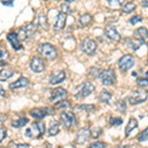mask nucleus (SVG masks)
<instances>
[{
	"label": "nucleus",
	"instance_id": "f8f14e48",
	"mask_svg": "<svg viewBox=\"0 0 148 148\" xmlns=\"http://www.w3.org/2000/svg\"><path fill=\"white\" fill-rule=\"evenodd\" d=\"M7 40H8V42H10L12 47H13L14 49H16V51H19V49H23V46H22V44H21L20 38L18 37L17 33L12 32V33H10V34H8L7 35Z\"/></svg>",
	"mask_w": 148,
	"mask_h": 148
},
{
	"label": "nucleus",
	"instance_id": "20e7f679",
	"mask_svg": "<svg viewBox=\"0 0 148 148\" xmlns=\"http://www.w3.org/2000/svg\"><path fill=\"white\" fill-rule=\"evenodd\" d=\"M36 31H37V27L34 24H27V25L24 26L23 28H21L18 31L17 35L22 40H29L34 37V35L36 34Z\"/></svg>",
	"mask_w": 148,
	"mask_h": 148
},
{
	"label": "nucleus",
	"instance_id": "ddd939ff",
	"mask_svg": "<svg viewBox=\"0 0 148 148\" xmlns=\"http://www.w3.org/2000/svg\"><path fill=\"white\" fill-rule=\"evenodd\" d=\"M90 137V130L88 127H82L77 131L76 134V143L77 144H84Z\"/></svg>",
	"mask_w": 148,
	"mask_h": 148
},
{
	"label": "nucleus",
	"instance_id": "bb28decb",
	"mask_svg": "<svg viewBox=\"0 0 148 148\" xmlns=\"http://www.w3.org/2000/svg\"><path fill=\"white\" fill-rule=\"evenodd\" d=\"M114 108L116 111H119L121 114H125L126 112V104L125 100H119L118 102L114 104Z\"/></svg>",
	"mask_w": 148,
	"mask_h": 148
},
{
	"label": "nucleus",
	"instance_id": "ea45409f",
	"mask_svg": "<svg viewBox=\"0 0 148 148\" xmlns=\"http://www.w3.org/2000/svg\"><path fill=\"white\" fill-rule=\"evenodd\" d=\"M10 145L12 146V145H14L15 147H19V148H22V147H30V144H28V143H20V144H14L13 142L10 143Z\"/></svg>",
	"mask_w": 148,
	"mask_h": 148
},
{
	"label": "nucleus",
	"instance_id": "473e14b6",
	"mask_svg": "<svg viewBox=\"0 0 148 148\" xmlns=\"http://www.w3.org/2000/svg\"><path fill=\"white\" fill-rule=\"evenodd\" d=\"M102 133V128L99 127V126H95L94 128H92L91 130H90V135L93 137V138H98L101 135Z\"/></svg>",
	"mask_w": 148,
	"mask_h": 148
},
{
	"label": "nucleus",
	"instance_id": "b1692460",
	"mask_svg": "<svg viewBox=\"0 0 148 148\" xmlns=\"http://www.w3.org/2000/svg\"><path fill=\"white\" fill-rule=\"evenodd\" d=\"M134 36L137 39H141L145 40L148 38V30L145 27H140L134 32Z\"/></svg>",
	"mask_w": 148,
	"mask_h": 148
},
{
	"label": "nucleus",
	"instance_id": "1a4fd4ad",
	"mask_svg": "<svg viewBox=\"0 0 148 148\" xmlns=\"http://www.w3.org/2000/svg\"><path fill=\"white\" fill-rule=\"evenodd\" d=\"M30 114L36 120H42V119L46 118L49 114H53V110L51 108H36L33 109L30 112Z\"/></svg>",
	"mask_w": 148,
	"mask_h": 148
},
{
	"label": "nucleus",
	"instance_id": "aec40b11",
	"mask_svg": "<svg viewBox=\"0 0 148 148\" xmlns=\"http://www.w3.org/2000/svg\"><path fill=\"white\" fill-rule=\"evenodd\" d=\"M28 84H29V80L27 79V78L20 77L17 81L11 83V84L9 85V87H10V89H12V90H15V89H19V88L26 87Z\"/></svg>",
	"mask_w": 148,
	"mask_h": 148
},
{
	"label": "nucleus",
	"instance_id": "412c9836",
	"mask_svg": "<svg viewBox=\"0 0 148 148\" xmlns=\"http://www.w3.org/2000/svg\"><path fill=\"white\" fill-rule=\"evenodd\" d=\"M137 126H138L137 120L134 118H131L125 127V136H128V135L131 133V131L134 130L135 128H137Z\"/></svg>",
	"mask_w": 148,
	"mask_h": 148
},
{
	"label": "nucleus",
	"instance_id": "f03ea898",
	"mask_svg": "<svg viewBox=\"0 0 148 148\" xmlns=\"http://www.w3.org/2000/svg\"><path fill=\"white\" fill-rule=\"evenodd\" d=\"M148 98V92L146 90H136V91H133L131 94L128 96V102L131 105H138L141 104V103L145 102Z\"/></svg>",
	"mask_w": 148,
	"mask_h": 148
},
{
	"label": "nucleus",
	"instance_id": "58836bf2",
	"mask_svg": "<svg viewBox=\"0 0 148 148\" xmlns=\"http://www.w3.org/2000/svg\"><path fill=\"white\" fill-rule=\"evenodd\" d=\"M106 145L104 144L103 142H99V141H96V142H93L90 144V147L91 148H102V147H105Z\"/></svg>",
	"mask_w": 148,
	"mask_h": 148
},
{
	"label": "nucleus",
	"instance_id": "72a5a7b5",
	"mask_svg": "<svg viewBox=\"0 0 148 148\" xmlns=\"http://www.w3.org/2000/svg\"><path fill=\"white\" fill-rule=\"evenodd\" d=\"M125 0H108V4L113 8H116V7H120L125 3Z\"/></svg>",
	"mask_w": 148,
	"mask_h": 148
},
{
	"label": "nucleus",
	"instance_id": "0eeeda50",
	"mask_svg": "<svg viewBox=\"0 0 148 148\" xmlns=\"http://www.w3.org/2000/svg\"><path fill=\"white\" fill-rule=\"evenodd\" d=\"M134 63H135V59L131 54H125L123 57H121L120 60L118 61L119 67L123 71H126L128 69H130L134 65Z\"/></svg>",
	"mask_w": 148,
	"mask_h": 148
},
{
	"label": "nucleus",
	"instance_id": "79ce46f5",
	"mask_svg": "<svg viewBox=\"0 0 148 148\" xmlns=\"http://www.w3.org/2000/svg\"><path fill=\"white\" fill-rule=\"evenodd\" d=\"M6 53L4 51H0V64H4V62H2V60L4 59V57H5Z\"/></svg>",
	"mask_w": 148,
	"mask_h": 148
},
{
	"label": "nucleus",
	"instance_id": "f257e3e1",
	"mask_svg": "<svg viewBox=\"0 0 148 148\" xmlns=\"http://www.w3.org/2000/svg\"><path fill=\"white\" fill-rule=\"evenodd\" d=\"M46 131V127L42 123H33L32 126L26 130V135L33 139H38L42 137Z\"/></svg>",
	"mask_w": 148,
	"mask_h": 148
},
{
	"label": "nucleus",
	"instance_id": "6ab92c4d",
	"mask_svg": "<svg viewBox=\"0 0 148 148\" xmlns=\"http://www.w3.org/2000/svg\"><path fill=\"white\" fill-rule=\"evenodd\" d=\"M145 40L141 39H137V38H131V39L126 40V44L130 47L132 51H137L142 45H144Z\"/></svg>",
	"mask_w": 148,
	"mask_h": 148
},
{
	"label": "nucleus",
	"instance_id": "39448f33",
	"mask_svg": "<svg viewBox=\"0 0 148 148\" xmlns=\"http://www.w3.org/2000/svg\"><path fill=\"white\" fill-rule=\"evenodd\" d=\"M99 77L102 81L103 85H114V82H116V74H114V71L113 69L101 70Z\"/></svg>",
	"mask_w": 148,
	"mask_h": 148
},
{
	"label": "nucleus",
	"instance_id": "4468645a",
	"mask_svg": "<svg viewBox=\"0 0 148 148\" xmlns=\"http://www.w3.org/2000/svg\"><path fill=\"white\" fill-rule=\"evenodd\" d=\"M66 96H67V92H66L65 89H63V88H61V87L56 88V89L51 91V101L52 102L59 101V100L65 99Z\"/></svg>",
	"mask_w": 148,
	"mask_h": 148
},
{
	"label": "nucleus",
	"instance_id": "a878e982",
	"mask_svg": "<svg viewBox=\"0 0 148 148\" xmlns=\"http://www.w3.org/2000/svg\"><path fill=\"white\" fill-rule=\"evenodd\" d=\"M59 131V125L56 121H51V125H49V135H56L58 133Z\"/></svg>",
	"mask_w": 148,
	"mask_h": 148
},
{
	"label": "nucleus",
	"instance_id": "2eb2a0df",
	"mask_svg": "<svg viewBox=\"0 0 148 148\" xmlns=\"http://www.w3.org/2000/svg\"><path fill=\"white\" fill-rule=\"evenodd\" d=\"M66 74L63 70H59V71H54L51 73V77H49V83L51 85H56L58 83H61L62 81L65 79Z\"/></svg>",
	"mask_w": 148,
	"mask_h": 148
},
{
	"label": "nucleus",
	"instance_id": "7ed1b4c3",
	"mask_svg": "<svg viewBox=\"0 0 148 148\" xmlns=\"http://www.w3.org/2000/svg\"><path fill=\"white\" fill-rule=\"evenodd\" d=\"M38 51L42 56H44L45 58H47L49 60L56 58V49L53 46L49 44H42L38 49Z\"/></svg>",
	"mask_w": 148,
	"mask_h": 148
},
{
	"label": "nucleus",
	"instance_id": "de8ad7c7",
	"mask_svg": "<svg viewBox=\"0 0 148 148\" xmlns=\"http://www.w3.org/2000/svg\"><path fill=\"white\" fill-rule=\"evenodd\" d=\"M146 64H147V66H148V59H147V62H146Z\"/></svg>",
	"mask_w": 148,
	"mask_h": 148
},
{
	"label": "nucleus",
	"instance_id": "a19ab883",
	"mask_svg": "<svg viewBox=\"0 0 148 148\" xmlns=\"http://www.w3.org/2000/svg\"><path fill=\"white\" fill-rule=\"evenodd\" d=\"M6 134H7L6 130H4V128H0V142H1L2 140L6 137Z\"/></svg>",
	"mask_w": 148,
	"mask_h": 148
},
{
	"label": "nucleus",
	"instance_id": "c03bdc74",
	"mask_svg": "<svg viewBox=\"0 0 148 148\" xmlns=\"http://www.w3.org/2000/svg\"><path fill=\"white\" fill-rule=\"evenodd\" d=\"M141 6H143V7H146V8H148V0H142V2H141Z\"/></svg>",
	"mask_w": 148,
	"mask_h": 148
},
{
	"label": "nucleus",
	"instance_id": "7c9ffc66",
	"mask_svg": "<svg viewBox=\"0 0 148 148\" xmlns=\"http://www.w3.org/2000/svg\"><path fill=\"white\" fill-rule=\"evenodd\" d=\"M136 83L140 87H146L148 85V71L145 72V75L143 77H139L136 79Z\"/></svg>",
	"mask_w": 148,
	"mask_h": 148
},
{
	"label": "nucleus",
	"instance_id": "49530a36",
	"mask_svg": "<svg viewBox=\"0 0 148 148\" xmlns=\"http://www.w3.org/2000/svg\"><path fill=\"white\" fill-rule=\"evenodd\" d=\"M64 1H66V2H73L74 0H64Z\"/></svg>",
	"mask_w": 148,
	"mask_h": 148
},
{
	"label": "nucleus",
	"instance_id": "5701e85b",
	"mask_svg": "<svg viewBox=\"0 0 148 148\" xmlns=\"http://www.w3.org/2000/svg\"><path fill=\"white\" fill-rule=\"evenodd\" d=\"M14 74L13 69L11 68H4L0 71V81H6L11 78Z\"/></svg>",
	"mask_w": 148,
	"mask_h": 148
},
{
	"label": "nucleus",
	"instance_id": "9b49d317",
	"mask_svg": "<svg viewBox=\"0 0 148 148\" xmlns=\"http://www.w3.org/2000/svg\"><path fill=\"white\" fill-rule=\"evenodd\" d=\"M30 67L34 72L40 73L45 70V62L40 57H33L30 62Z\"/></svg>",
	"mask_w": 148,
	"mask_h": 148
},
{
	"label": "nucleus",
	"instance_id": "4be33fe9",
	"mask_svg": "<svg viewBox=\"0 0 148 148\" xmlns=\"http://www.w3.org/2000/svg\"><path fill=\"white\" fill-rule=\"evenodd\" d=\"M112 97H113V95H112L109 91L103 90L99 95V101H100V103H103V104H108V103L111 101Z\"/></svg>",
	"mask_w": 148,
	"mask_h": 148
},
{
	"label": "nucleus",
	"instance_id": "f3484780",
	"mask_svg": "<svg viewBox=\"0 0 148 148\" xmlns=\"http://www.w3.org/2000/svg\"><path fill=\"white\" fill-rule=\"evenodd\" d=\"M35 23L36 25L38 26L39 28H42L44 30H47L49 29V23H47V17L45 14L42 13H40L36 16L35 18Z\"/></svg>",
	"mask_w": 148,
	"mask_h": 148
},
{
	"label": "nucleus",
	"instance_id": "cd10ccee",
	"mask_svg": "<svg viewBox=\"0 0 148 148\" xmlns=\"http://www.w3.org/2000/svg\"><path fill=\"white\" fill-rule=\"evenodd\" d=\"M135 8H136V6H135V3L134 2H127L126 4H125L123 7V13L125 14H130L131 12H133L135 10Z\"/></svg>",
	"mask_w": 148,
	"mask_h": 148
},
{
	"label": "nucleus",
	"instance_id": "a211bd4d",
	"mask_svg": "<svg viewBox=\"0 0 148 148\" xmlns=\"http://www.w3.org/2000/svg\"><path fill=\"white\" fill-rule=\"evenodd\" d=\"M66 24V14L63 13V12H60L58 13L56 17V21L54 23V30L56 31H60L65 27Z\"/></svg>",
	"mask_w": 148,
	"mask_h": 148
},
{
	"label": "nucleus",
	"instance_id": "f704fd0d",
	"mask_svg": "<svg viewBox=\"0 0 148 148\" xmlns=\"http://www.w3.org/2000/svg\"><path fill=\"white\" fill-rule=\"evenodd\" d=\"M109 123L112 126H119L123 123V120L121 118H114V116H112V118H110Z\"/></svg>",
	"mask_w": 148,
	"mask_h": 148
},
{
	"label": "nucleus",
	"instance_id": "a18cd8bd",
	"mask_svg": "<svg viewBox=\"0 0 148 148\" xmlns=\"http://www.w3.org/2000/svg\"><path fill=\"white\" fill-rule=\"evenodd\" d=\"M0 95H1V96H5L6 95V93H5V91H4L3 88H2L1 85H0Z\"/></svg>",
	"mask_w": 148,
	"mask_h": 148
},
{
	"label": "nucleus",
	"instance_id": "393cba45",
	"mask_svg": "<svg viewBox=\"0 0 148 148\" xmlns=\"http://www.w3.org/2000/svg\"><path fill=\"white\" fill-rule=\"evenodd\" d=\"M92 22V16L90 15V14H84V15H82L81 17L79 18V21H78V24H79L80 27H86V26H88L90 23Z\"/></svg>",
	"mask_w": 148,
	"mask_h": 148
},
{
	"label": "nucleus",
	"instance_id": "c756f323",
	"mask_svg": "<svg viewBox=\"0 0 148 148\" xmlns=\"http://www.w3.org/2000/svg\"><path fill=\"white\" fill-rule=\"evenodd\" d=\"M71 106V103L68 101V100L62 99L59 100L58 102L54 104V109H61V108H69Z\"/></svg>",
	"mask_w": 148,
	"mask_h": 148
},
{
	"label": "nucleus",
	"instance_id": "c85d7f7f",
	"mask_svg": "<svg viewBox=\"0 0 148 148\" xmlns=\"http://www.w3.org/2000/svg\"><path fill=\"white\" fill-rule=\"evenodd\" d=\"M29 123V120L27 118H20L17 121H12V126L13 127H22V126L26 125Z\"/></svg>",
	"mask_w": 148,
	"mask_h": 148
},
{
	"label": "nucleus",
	"instance_id": "c9c22d12",
	"mask_svg": "<svg viewBox=\"0 0 148 148\" xmlns=\"http://www.w3.org/2000/svg\"><path fill=\"white\" fill-rule=\"evenodd\" d=\"M96 107L94 105H80V106H77L78 110H82V111H86V112H92L94 111Z\"/></svg>",
	"mask_w": 148,
	"mask_h": 148
},
{
	"label": "nucleus",
	"instance_id": "37998d69",
	"mask_svg": "<svg viewBox=\"0 0 148 148\" xmlns=\"http://www.w3.org/2000/svg\"><path fill=\"white\" fill-rule=\"evenodd\" d=\"M13 1L14 0H10V1H3L2 3L4 4V5H6V6H8V4H9V6H12V4H13Z\"/></svg>",
	"mask_w": 148,
	"mask_h": 148
},
{
	"label": "nucleus",
	"instance_id": "9d476101",
	"mask_svg": "<svg viewBox=\"0 0 148 148\" xmlns=\"http://www.w3.org/2000/svg\"><path fill=\"white\" fill-rule=\"evenodd\" d=\"M60 121L66 128H71L76 123L75 116L71 112H62L60 114Z\"/></svg>",
	"mask_w": 148,
	"mask_h": 148
},
{
	"label": "nucleus",
	"instance_id": "2f4dec72",
	"mask_svg": "<svg viewBox=\"0 0 148 148\" xmlns=\"http://www.w3.org/2000/svg\"><path fill=\"white\" fill-rule=\"evenodd\" d=\"M137 140L139 142H144V141H147L148 140V127L145 128L142 132H140L137 136Z\"/></svg>",
	"mask_w": 148,
	"mask_h": 148
},
{
	"label": "nucleus",
	"instance_id": "423d86ee",
	"mask_svg": "<svg viewBox=\"0 0 148 148\" xmlns=\"http://www.w3.org/2000/svg\"><path fill=\"white\" fill-rule=\"evenodd\" d=\"M95 90V86L91 82H84L80 87H78L77 91L75 93L76 98H86L91 95Z\"/></svg>",
	"mask_w": 148,
	"mask_h": 148
},
{
	"label": "nucleus",
	"instance_id": "4c0bfd02",
	"mask_svg": "<svg viewBox=\"0 0 148 148\" xmlns=\"http://www.w3.org/2000/svg\"><path fill=\"white\" fill-rule=\"evenodd\" d=\"M60 8H61V12L65 14H69L70 13V7H69L66 3H63L60 5Z\"/></svg>",
	"mask_w": 148,
	"mask_h": 148
},
{
	"label": "nucleus",
	"instance_id": "6e6552de",
	"mask_svg": "<svg viewBox=\"0 0 148 148\" xmlns=\"http://www.w3.org/2000/svg\"><path fill=\"white\" fill-rule=\"evenodd\" d=\"M97 49V44L91 39H85L81 42V51L86 54H94Z\"/></svg>",
	"mask_w": 148,
	"mask_h": 148
},
{
	"label": "nucleus",
	"instance_id": "e433bc0d",
	"mask_svg": "<svg viewBox=\"0 0 148 148\" xmlns=\"http://www.w3.org/2000/svg\"><path fill=\"white\" fill-rule=\"evenodd\" d=\"M142 21H143L142 16H140V15H135V16H133L132 18H130V23L131 24V25H136V24H138V23H141Z\"/></svg>",
	"mask_w": 148,
	"mask_h": 148
},
{
	"label": "nucleus",
	"instance_id": "dca6fc26",
	"mask_svg": "<svg viewBox=\"0 0 148 148\" xmlns=\"http://www.w3.org/2000/svg\"><path fill=\"white\" fill-rule=\"evenodd\" d=\"M105 33H106L107 37L109 38L110 40H114V42H120L121 40V35L118 33V31L116 30V28L113 27V26H107L106 30H105Z\"/></svg>",
	"mask_w": 148,
	"mask_h": 148
}]
</instances>
